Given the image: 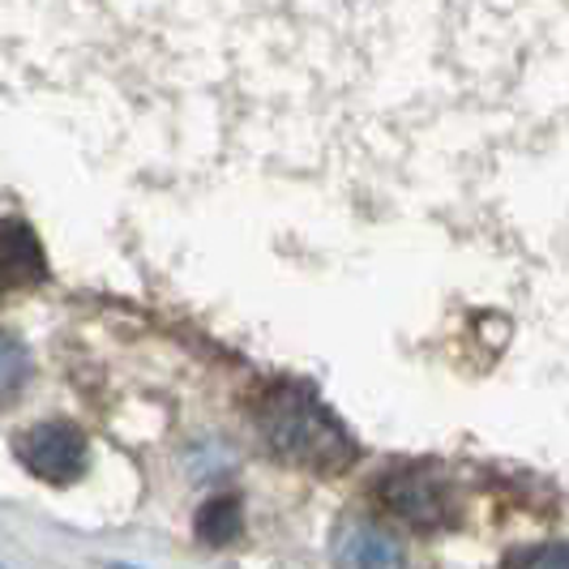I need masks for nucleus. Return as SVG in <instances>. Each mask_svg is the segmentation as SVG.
<instances>
[{"label":"nucleus","mask_w":569,"mask_h":569,"mask_svg":"<svg viewBox=\"0 0 569 569\" xmlns=\"http://www.w3.org/2000/svg\"><path fill=\"white\" fill-rule=\"evenodd\" d=\"M257 425H261L266 446L279 458H287V462H296V467L342 471L356 458V446H351L347 428L300 386L266 390V399L257 407Z\"/></svg>","instance_id":"1"},{"label":"nucleus","mask_w":569,"mask_h":569,"mask_svg":"<svg viewBox=\"0 0 569 569\" xmlns=\"http://www.w3.org/2000/svg\"><path fill=\"white\" fill-rule=\"evenodd\" d=\"M377 497H381L386 510L402 522H411L416 531H441L458 518V501L450 485L441 476L425 471V467H407V471L386 476Z\"/></svg>","instance_id":"2"},{"label":"nucleus","mask_w":569,"mask_h":569,"mask_svg":"<svg viewBox=\"0 0 569 569\" xmlns=\"http://www.w3.org/2000/svg\"><path fill=\"white\" fill-rule=\"evenodd\" d=\"M18 458L27 471H34L48 485H73L90 462V446H86L78 425L48 420V425H34L18 437Z\"/></svg>","instance_id":"3"},{"label":"nucleus","mask_w":569,"mask_h":569,"mask_svg":"<svg viewBox=\"0 0 569 569\" xmlns=\"http://www.w3.org/2000/svg\"><path fill=\"white\" fill-rule=\"evenodd\" d=\"M330 548L335 569H407L402 543L372 518H342Z\"/></svg>","instance_id":"4"},{"label":"nucleus","mask_w":569,"mask_h":569,"mask_svg":"<svg viewBox=\"0 0 569 569\" xmlns=\"http://www.w3.org/2000/svg\"><path fill=\"white\" fill-rule=\"evenodd\" d=\"M48 279L39 236L22 219H0V287H27Z\"/></svg>","instance_id":"5"},{"label":"nucleus","mask_w":569,"mask_h":569,"mask_svg":"<svg viewBox=\"0 0 569 569\" xmlns=\"http://www.w3.org/2000/svg\"><path fill=\"white\" fill-rule=\"evenodd\" d=\"M198 536L206 543H214V548H223L240 536V501L236 497H214V501H206L198 513Z\"/></svg>","instance_id":"6"},{"label":"nucleus","mask_w":569,"mask_h":569,"mask_svg":"<svg viewBox=\"0 0 569 569\" xmlns=\"http://www.w3.org/2000/svg\"><path fill=\"white\" fill-rule=\"evenodd\" d=\"M30 372V356L13 339H0V399L13 395Z\"/></svg>","instance_id":"7"},{"label":"nucleus","mask_w":569,"mask_h":569,"mask_svg":"<svg viewBox=\"0 0 569 569\" xmlns=\"http://www.w3.org/2000/svg\"><path fill=\"white\" fill-rule=\"evenodd\" d=\"M518 569H569V543H548L527 557H518Z\"/></svg>","instance_id":"8"}]
</instances>
